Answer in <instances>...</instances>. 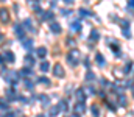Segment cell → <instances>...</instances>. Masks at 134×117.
Returning <instances> with one entry per match:
<instances>
[{
	"label": "cell",
	"instance_id": "1",
	"mask_svg": "<svg viewBox=\"0 0 134 117\" xmlns=\"http://www.w3.org/2000/svg\"><path fill=\"white\" fill-rule=\"evenodd\" d=\"M3 78H5L8 83H11L12 86H16L17 78H19V73H16V72H6V75H3Z\"/></svg>",
	"mask_w": 134,
	"mask_h": 117
},
{
	"label": "cell",
	"instance_id": "2",
	"mask_svg": "<svg viewBox=\"0 0 134 117\" xmlns=\"http://www.w3.org/2000/svg\"><path fill=\"white\" fill-rule=\"evenodd\" d=\"M0 20H2L3 23L10 22V11H8L6 8H0Z\"/></svg>",
	"mask_w": 134,
	"mask_h": 117
},
{
	"label": "cell",
	"instance_id": "3",
	"mask_svg": "<svg viewBox=\"0 0 134 117\" xmlns=\"http://www.w3.org/2000/svg\"><path fill=\"white\" fill-rule=\"evenodd\" d=\"M53 73L56 75L58 78H62L64 77V69H62V66L58 62V64H55V67H53Z\"/></svg>",
	"mask_w": 134,
	"mask_h": 117
},
{
	"label": "cell",
	"instance_id": "4",
	"mask_svg": "<svg viewBox=\"0 0 134 117\" xmlns=\"http://www.w3.org/2000/svg\"><path fill=\"white\" fill-rule=\"evenodd\" d=\"M14 33L19 39H23L25 36V31H23V25H14Z\"/></svg>",
	"mask_w": 134,
	"mask_h": 117
},
{
	"label": "cell",
	"instance_id": "5",
	"mask_svg": "<svg viewBox=\"0 0 134 117\" xmlns=\"http://www.w3.org/2000/svg\"><path fill=\"white\" fill-rule=\"evenodd\" d=\"M75 98H77V102H83V103H84V100H86L84 89H77V92H75Z\"/></svg>",
	"mask_w": 134,
	"mask_h": 117
},
{
	"label": "cell",
	"instance_id": "6",
	"mask_svg": "<svg viewBox=\"0 0 134 117\" xmlns=\"http://www.w3.org/2000/svg\"><path fill=\"white\" fill-rule=\"evenodd\" d=\"M73 111H75V112H78V114H83V112L86 111L84 103H83V102H77V105L73 106Z\"/></svg>",
	"mask_w": 134,
	"mask_h": 117
},
{
	"label": "cell",
	"instance_id": "7",
	"mask_svg": "<svg viewBox=\"0 0 134 117\" xmlns=\"http://www.w3.org/2000/svg\"><path fill=\"white\" fill-rule=\"evenodd\" d=\"M50 30H52V33H55V35H59L61 33V25L58 22H53V23H50Z\"/></svg>",
	"mask_w": 134,
	"mask_h": 117
},
{
	"label": "cell",
	"instance_id": "8",
	"mask_svg": "<svg viewBox=\"0 0 134 117\" xmlns=\"http://www.w3.org/2000/svg\"><path fill=\"white\" fill-rule=\"evenodd\" d=\"M3 58L6 59V62H14V59H16V58H14V53L10 52V50H6V52L3 53Z\"/></svg>",
	"mask_w": 134,
	"mask_h": 117
},
{
	"label": "cell",
	"instance_id": "9",
	"mask_svg": "<svg viewBox=\"0 0 134 117\" xmlns=\"http://www.w3.org/2000/svg\"><path fill=\"white\" fill-rule=\"evenodd\" d=\"M23 28H25V30H30V31H34L33 23H31V19H25L23 20Z\"/></svg>",
	"mask_w": 134,
	"mask_h": 117
},
{
	"label": "cell",
	"instance_id": "10",
	"mask_svg": "<svg viewBox=\"0 0 134 117\" xmlns=\"http://www.w3.org/2000/svg\"><path fill=\"white\" fill-rule=\"evenodd\" d=\"M36 55H37V58H45V56H47V48H45V47L37 48L36 50Z\"/></svg>",
	"mask_w": 134,
	"mask_h": 117
},
{
	"label": "cell",
	"instance_id": "11",
	"mask_svg": "<svg viewBox=\"0 0 134 117\" xmlns=\"http://www.w3.org/2000/svg\"><path fill=\"white\" fill-rule=\"evenodd\" d=\"M6 95H8V102H14V100H16V92H14V91H12V89H8L6 91Z\"/></svg>",
	"mask_w": 134,
	"mask_h": 117
},
{
	"label": "cell",
	"instance_id": "12",
	"mask_svg": "<svg viewBox=\"0 0 134 117\" xmlns=\"http://www.w3.org/2000/svg\"><path fill=\"white\" fill-rule=\"evenodd\" d=\"M95 61H97V64L100 66V67H103V66L106 64V62H104V58L100 55V53H97V56H95Z\"/></svg>",
	"mask_w": 134,
	"mask_h": 117
},
{
	"label": "cell",
	"instance_id": "13",
	"mask_svg": "<svg viewBox=\"0 0 134 117\" xmlns=\"http://www.w3.org/2000/svg\"><path fill=\"white\" fill-rule=\"evenodd\" d=\"M58 108H59V111L66 112L67 109H69V106H67V102H64V100H61L59 103H58Z\"/></svg>",
	"mask_w": 134,
	"mask_h": 117
},
{
	"label": "cell",
	"instance_id": "14",
	"mask_svg": "<svg viewBox=\"0 0 134 117\" xmlns=\"http://www.w3.org/2000/svg\"><path fill=\"white\" fill-rule=\"evenodd\" d=\"M48 114H50V117H56L58 114H59V108H58V106H52Z\"/></svg>",
	"mask_w": 134,
	"mask_h": 117
},
{
	"label": "cell",
	"instance_id": "15",
	"mask_svg": "<svg viewBox=\"0 0 134 117\" xmlns=\"http://www.w3.org/2000/svg\"><path fill=\"white\" fill-rule=\"evenodd\" d=\"M70 25H72V27H70V28H72L73 31H79V30H81V23H79L78 20H73V22L70 23Z\"/></svg>",
	"mask_w": 134,
	"mask_h": 117
},
{
	"label": "cell",
	"instance_id": "16",
	"mask_svg": "<svg viewBox=\"0 0 134 117\" xmlns=\"http://www.w3.org/2000/svg\"><path fill=\"white\" fill-rule=\"evenodd\" d=\"M31 73V70L30 69H27V67H23L22 70L19 72V77H22V78H25V77H28V75Z\"/></svg>",
	"mask_w": 134,
	"mask_h": 117
},
{
	"label": "cell",
	"instance_id": "17",
	"mask_svg": "<svg viewBox=\"0 0 134 117\" xmlns=\"http://www.w3.org/2000/svg\"><path fill=\"white\" fill-rule=\"evenodd\" d=\"M25 64H27V66H33V64H34V58H33L31 55H27V56H25Z\"/></svg>",
	"mask_w": 134,
	"mask_h": 117
},
{
	"label": "cell",
	"instance_id": "18",
	"mask_svg": "<svg viewBox=\"0 0 134 117\" xmlns=\"http://www.w3.org/2000/svg\"><path fill=\"white\" fill-rule=\"evenodd\" d=\"M39 98H41V103H42L44 106H47V105H48V95L41 94V95H39Z\"/></svg>",
	"mask_w": 134,
	"mask_h": 117
},
{
	"label": "cell",
	"instance_id": "19",
	"mask_svg": "<svg viewBox=\"0 0 134 117\" xmlns=\"http://www.w3.org/2000/svg\"><path fill=\"white\" fill-rule=\"evenodd\" d=\"M23 47L28 50V52H31V48H33V41L31 39H28V41H25L23 42Z\"/></svg>",
	"mask_w": 134,
	"mask_h": 117
},
{
	"label": "cell",
	"instance_id": "20",
	"mask_svg": "<svg viewBox=\"0 0 134 117\" xmlns=\"http://www.w3.org/2000/svg\"><path fill=\"white\" fill-rule=\"evenodd\" d=\"M50 69V64L47 61H44V62H41V70H42V72H47V70Z\"/></svg>",
	"mask_w": 134,
	"mask_h": 117
},
{
	"label": "cell",
	"instance_id": "21",
	"mask_svg": "<svg viewBox=\"0 0 134 117\" xmlns=\"http://www.w3.org/2000/svg\"><path fill=\"white\" fill-rule=\"evenodd\" d=\"M98 37H100L98 31H97V30H92V33H90V39H92V41H98Z\"/></svg>",
	"mask_w": 134,
	"mask_h": 117
},
{
	"label": "cell",
	"instance_id": "22",
	"mask_svg": "<svg viewBox=\"0 0 134 117\" xmlns=\"http://www.w3.org/2000/svg\"><path fill=\"white\" fill-rule=\"evenodd\" d=\"M90 14H92L90 11H86V10H83V8L79 10V16H81V17H87V16H90Z\"/></svg>",
	"mask_w": 134,
	"mask_h": 117
},
{
	"label": "cell",
	"instance_id": "23",
	"mask_svg": "<svg viewBox=\"0 0 134 117\" xmlns=\"http://www.w3.org/2000/svg\"><path fill=\"white\" fill-rule=\"evenodd\" d=\"M44 19H45V20H52V19H53V12H52V11H47V12L44 14Z\"/></svg>",
	"mask_w": 134,
	"mask_h": 117
},
{
	"label": "cell",
	"instance_id": "24",
	"mask_svg": "<svg viewBox=\"0 0 134 117\" xmlns=\"http://www.w3.org/2000/svg\"><path fill=\"white\" fill-rule=\"evenodd\" d=\"M23 84H25V87H27L28 91H33V83H31L30 80H25V83H23Z\"/></svg>",
	"mask_w": 134,
	"mask_h": 117
},
{
	"label": "cell",
	"instance_id": "25",
	"mask_svg": "<svg viewBox=\"0 0 134 117\" xmlns=\"http://www.w3.org/2000/svg\"><path fill=\"white\" fill-rule=\"evenodd\" d=\"M86 80H87V81H92V80H95V75L92 73V72H87V73H86Z\"/></svg>",
	"mask_w": 134,
	"mask_h": 117
},
{
	"label": "cell",
	"instance_id": "26",
	"mask_svg": "<svg viewBox=\"0 0 134 117\" xmlns=\"http://www.w3.org/2000/svg\"><path fill=\"white\" fill-rule=\"evenodd\" d=\"M90 109H92V114H94V117H98V106H97V105H94Z\"/></svg>",
	"mask_w": 134,
	"mask_h": 117
},
{
	"label": "cell",
	"instance_id": "27",
	"mask_svg": "<svg viewBox=\"0 0 134 117\" xmlns=\"http://www.w3.org/2000/svg\"><path fill=\"white\" fill-rule=\"evenodd\" d=\"M131 66H133V64H131V62H128V64H126V66H125V67H123V72H125V73H126V75L129 73V70H131Z\"/></svg>",
	"mask_w": 134,
	"mask_h": 117
},
{
	"label": "cell",
	"instance_id": "28",
	"mask_svg": "<svg viewBox=\"0 0 134 117\" xmlns=\"http://www.w3.org/2000/svg\"><path fill=\"white\" fill-rule=\"evenodd\" d=\"M0 109H8V103L6 102H0Z\"/></svg>",
	"mask_w": 134,
	"mask_h": 117
},
{
	"label": "cell",
	"instance_id": "29",
	"mask_svg": "<svg viewBox=\"0 0 134 117\" xmlns=\"http://www.w3.org/2000/svg\"><path fill=\"white\" fill-rule=\"evenodd\" d=\"M37 81H39V83H42V84H48V80H47V78H39V80H37Z\"/></svg>",
	"mask_w": 134,
	"mask_h": 117
},
{
	"label": "cell",
	"instance_id": "30",
	"mask_svg": "<svg viewBox=\"0 0 134 117\" xmlns=\"http://www.w3.org/2000/svg\"><path fill=\"white\" fill-rule=\"evenodd\" d=\"M120 105H122V106L126 105V102H125V97H123V95H120Z\"/></svg>",
	"mask_w": 134,
	"mask_h": 117
},
{
	"label": "cell",
	"instance_id": "31",
	"mask_svg": "<svg viewBox=\"0 0 134 117\" xmlns=\"http://www.w3.org/2000/svg\"><path fill=\"white\" fill-rule=\"evenodd\" d=\"M61 14H62V16H69V14H70V11H69V10H62V11H61Z\"/></svg>",
	"mask_w": 134,
	"mask_h": 117
},
{
	"label": "cell",
	"instance_id": "32",
	"mask_svg": "<svg viewBox=\"0 0 134 117\" xmlns=\"http://www.w3.org/2000/svg\"><path fill=\"white\" fill-rule=\"evenodd\" d=\"M86 92H89V94H94V87L89 86V89H86Z\"/></svg>",
	"mask_w": 134,
	"mask_h": 117
},
{
	"label": "cell",
	"instance_id": "33",
	"mask_svg": "<svg viewBox=\"0 0 134 117\" xmlns=\"http://www.w3.org/2000/svg\"><path fill=\"white\" fill-rule=\"evenodd\" d=\"M128 5L129 8H134V0H128Z\"/></svg>",
	"mask_w": 134,
	"mask_h": 117
},
{
	"label": "cell",
	"instance_id": "34",
	"mask_svg": "<svg viewBox=\"0 0 134 117\" xmlns=\"http://www.w3.org/2000/svg\"><path fill=\"white\" fill-rule=\"evenodd\" d=\"M84 64H86V67H89V66H90V62H89V58H86V59H84Z\"/></svg>",
	"mask_w": 134,
	"mask_h": 117
},
{
	"label": "cell",
	"instance_id": "35",
	"mask_svg": "<svg viewBox=\"0 0 134 117\" xmlns=\"http://www.w3.org/2000/svg\"><path fill=\"white\" fill-rule=\"evenodd\" d=\"M6 117H16V114H12V112H8Z\"/></svg>",
	"mask_w": 134,
	"mask_h": 117
},
{
	"label": "cell",
	"instance_id": "36",
	"mask_svg": "<svg viewBox=\"0 0 134 117\" xmlns=\"http://www.w3.org/2000/svg\"><path fill=\"white\" fill-rule=\"evenodd\" d=\"M3 59H5V58H3V56H0V64H3Z\"/></svg>",
	"mask_w": 134,
	"mask_h": 117
},
{
	"label": "cell",
	"instance_id": "37",
	"mask_svg": "<svg viewBox=\"0 0 134 117\" xmlns=\"http://www.w3.org/2000/svg\"><path fill=\"white\" fill-rule=\"evenodd\" d=\"M72 117H79V114H77V112H75V114H73Z\"/></svg>",
	"mask_w": 134,
	"mask_h": 117
},
{
	"label": "cell",
	"instance_id": "38",
	"mask_svg": "<svg viewBox=\"0 0 134 117\" xmlns=\"http://www.w3.org/2000/svg\"><path fill=\"white\" fill-rule=\"evenodd\" d=\"M36 117H45V116H42V114H41V116H36Z\"/></svg>",
	"mask_w": 134,
	"mask_h": 117
},
{
	"label": "cell",
	"instance_id": "39",
	"mask_svg": "<svg viewBox=\"0 0 134 117\" xmlns=\"http://www.w3.org/2000/svg\"><path fill=\"white\" fill-rule=\"evenodd\" d=\"M0 2H5V0H0Z\"/></svg>",
	"mask_w": 134,
	"mask_h": 117
},
{
	"label": "cell",
	"instance_id": "40",
	"mask_svg": "<svg viewBox=\"0 0 134 117\" xmlns=\"http://www.w3.org/2000/svg\"><path fill=\"white\" fill-rule=\"evenodd\" d=\"M0 37H2V33H0Z\"/></svg>",
	"mask_w": 134,
	"mask_h": 117
},
{
	"label": "cell",
	"instance_id": "41",
	"mask_svg": "<svg viewBox=\"0 0 134 117\" xmlns=\"http://www.w3.org/2000/svg\"><path fill=\"white\" fill-rule=\"evenodd\" d=\"M0 117H5V116H0Z\"/></svg>",
	"mask_w": 134,
	"mask_h": 117
},
{
	"label": "cell",
	"instance_id": "42",
	"mask_svg": "<svg viewBox=\"0 0 134 117\" xmlns=\"http://www.w3.org/2000/svg\"><path fill=\"white\" fill-rule=\"evenodd\" d=\"M133 92H134V91H133Z\"/></svg>",
	"mask_w": 134,
	"mask_h": 117
}]
</instances>
